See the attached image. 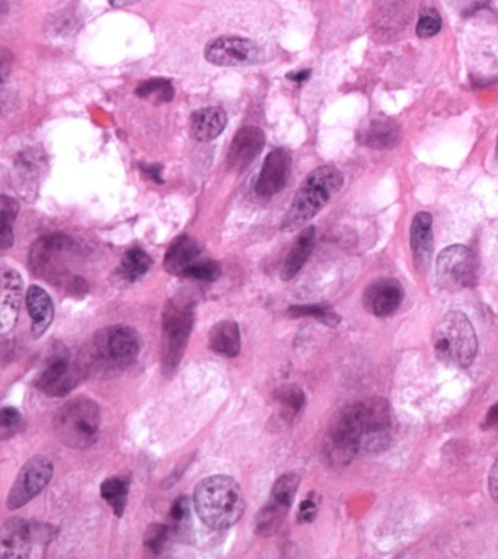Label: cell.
I'll list each match as a JSON object with an SVG mask.
<instances>
[{
  "instance_id": "6da1fadb",
  "label": "cell",
  "mask_w": 498,
  "mask_h": 559,
  "mask_svg": "<svg viewBox=\"0 0 498 559\" xmlns=\"http://www.w3.org/2000/svg\"><path fill=\"white\" fill-rule=\"evenodd\" d=\"M140 352V337L127 325H113L98 330L79 357L85 373L108 378L135 363Z\"/></svg>"
},
{
  "instance_id": "7a4b0ae2",
  "label": "cell",
  "mask_w": 498,
  "mask_h": 559,
  "mask_svg": "<svg viewBox=\"0 0 498 559\" xmlns=\"http://www.w3.org/2000/svg\"><path fill=\"white\" fill-rule=\"evenodd\" d=\"M194 507L206 526L222 531L242 517L245 500L239 483L230 476H208L197 485Z\"/></svg>"
},
{
  "instance_id": "3957f363",
  "label": "cell",
  "mask_w": 498,
  "mask_h": 559,
  "mask_svg": "<svg viewBox=\"0 0 498 559\" xmlns=\"http://www.w3.org/2000/svg\"><path fill=\"white\" fill-rule=\"evenodd\" d=\"M344 184L341 171L331 165L317 168L306 177L283 220V230L295 232L310 222Z\"/></svg>"
},
{
  "instance_id": "277c9868",
  "label": "cell",
  "mask_w": 498,
  "mask_h": 559,
  "mask_svg": "<svg viewBox=\"0 0 498 559\" xmlns=\"http://www.w3.org/2000/svg\"><path fill=\"white\" fill-rule=\"evenodd\" d=\"M433 349L439 361L451 367H468L477 356L478 340L465 313L453 312L439 320L433 334Z\"/></svg>"
},
{
  "instance_id": "5b68a950",
  "label": "cell",
  "mask_w": 498,
  "mask_h": 559,
  "mask_svg": "<svg viewBox=\"0 0 498 559\" xmlns=\"http://www.w3.org/2000/svg\"><path fill=\"white\" fill-rule=\"evenodd\" d=\"M101 412L97 402L80 396L63 405L55 418L56 436L65 446L87 449L98 439Z\"/></svg>"
},
{
  "instance_id": "8992f818",
  "label": "cell",
  "mask_w": 498,
  "mask_h": 559,
  "mask_svg": "<svg viewBox=\"0 0 498 559\" xmlns=\"http://www.w3.org/2000/svg\"><path fill=\"white\" fill-rule=\"evenodd\" d=\"M194 325V305L186 299L168 301L162 315V367L165 373L181 363Z\"/></svg>"
},
{
  "instance_id": "52a82bcc",
  "label": "cell",
  "mask_w": 498,
  "mask_h": 559,
  "mask_svg": "<svg viewBox=\"0 0 498 559\" xmlns=\"http://www.w3.org/2000/svg\"><path fill=\"white\" fill-rule=\"evenodd\" d=\"M361 402L342 408L325 440L327 456L335 466H346L361 452Z\"/></svg>"
},
{
  "instance_id": "ba28073f",
  "label": "cell",
  "mask_w": 498,
  "mask_h": 559,
  "mask_svg": "<svg viewBox=\"0 0 498 559\" xmlns=\"http://www.w3.org/2000/svg\"><path fill=\"white\" fill-rule=\"evenodd\" d=\"M436 274L444 290L459 291L475 286L478 277L477 255L463 245H452L437 257Z\"/></svg>"
},
{
  "instance_id": "9c48e42d",
  "label": "cell",
  "mask_w": 498,
  "mask_h": 559,
  "mask_svg": "<svg viewBox=\"0 0 498 559\" xmlns=\"http://www.w3.org/2000/svg\"><path fill=\"white\" fill-rule=\"evenodd\" d=\"M84 374L86 373L80 360L72 361L67 350H57L48 357L46 366L36 379V386L53 398L66 396L72 392Z\"/></svg>"
},
{
  "instance_id": "30bf717a",
  "label": "cell",
  "mask_w": 498,
  "mask_h": 559,
  "mask_svg": "<svg viewBox=\"0 0 498 559\" xmlns=\"http://www.w3.org/2000/svg\"><path fill=\"white\" fill-rule=\"evenodd\" d=\"M391 443V411L385 400L361 402V452L382 453Z\"/></svg>"
},
{
  "instance_id": "8fae6325",
  "label": "cell",
  "mask_w": 498,
  "mask_h": 559,
  "mask_svg": "<svg viewBox=\"0 0 498 559\" xmlns=\"http://www.w3.org/2000/svg\"><path fill=\"white\" fill-rule=\"evenodd\" d=\"M55 473V466L46 456H34L19 471L11 493L7 495V507L18 510L28 504L47 487Z\"/></svg>"
},
{
  "instance_id": "7c38bea8",
  "label": "cell",
  "mask_w": 498,
  "mask_h": 559,
  "mask_svg": "<svg viewBox=\"0 0 498 559\" xmlns=\"http://www.w3.org/2000/svg\"><path fill=\"white\" fill-rule=\"evenodd\" d=\"M47 534L43 527L29 523L24 519L7 520L0 527V559L31 558L34 546L40 541H46Z\"/></svg>"
},
{
  "instance_id": "4fadbf2b",
  "label": "cell",
  "mask_w": 498,
  "mask_h": 559,
  "mask_svg": "<svg viewBox=\"0 0 498 559\" xmlns=\"http://www.w3.org/2000/svg\"><path fill=\"white\" fill-rule=\"evenodd\" d=\"M208 62L223 67L252 66L262 60L261 48L254 41L240 36H220L206 48Z\"/></svg>"
},
{
  "instance_id": "5bb4252c",
  "label": "cell",
  "mask_w": 498,
  "mask_h": 559,
  "mask_svg": "<svg viewBox=\"0 0 498 559\" xmlns=\"http://www.w3.org/2000/svg\"><path fill=\"white\" fill-rule=\"evenodd\" d=\"M24 281L16 269H0V334H6L18 320Z\"/></svg>"
},
{
  "instance_id": "9a60e30c",
  "label": "cell",
  "mask_w": 498,
  "mask_h": 559,
  "mask_svg": "<svg viewBox=\"0 0 498 559\" xmlns=\"http://www.w3.org/2000/svg\"><path fill=\"white\" fill-rule=\"evenodd\" d=\"M290 171L291 158L288 150L276 149L269 153L255 186L257 194L261 197H273L280 193L281 189L288 186Z\"/></svg>"
},
{
  "instance_id": "2e32d148",
  "label": "cell",
  "mask_w": 498,
  "mask_h": 559,
  "mask_svg": "<svg viewBox=\"0 0 498 559\" xmlns=\"http://www.w3.org/2000/svg\"><path fill=\"white\" fill-rule=\"evenodd\" d=\"M264 143L266 136L261 128L254 126L240 128L230 143L229 152L226 158L229 169L238 174L244 172L252 164V160L259 157Z\"/></svg>"
},
{
  "instance_id": "e0dca14e",
  "label": "cell",
  "mask_w": 498,
  "mask_h": 559,
  "mask_svg": "<svg viewBox=\"0 0 498 559\" xmlns=\"http://www.w3.org/2000/svg\"><path fill=\"white\" fill-rule=\"evenodd\" d=\"M402 299L404 289L400 281L395 279L378 280L364 291V308L368 309L371 315L383 318L397 312Z\"/></svg>"
},
{
  "instance_id": "ac0fdd59",
  "label": "cell",
  "mask_w": 498,
  "mask_h": 559,
  "mask_svg": "<svg viewBox=\"0 0 498 559\" xmlns=\"http://www.w3.org/2000/svg\"><path fill=\"white\" fill-rule=\"evenodd\" d=\"M26 309L33 320L31 335L34 340H38L47 332L55 318V306L50 294L41 287H29V290L26 291Z\"/></svg>"
},
{
  "instance_id": "d6986e66",
  "label": "cell",
  "mask_w": 498,
  "mask_h": 559,
  "mask_svg": "<svg viewBox=\"0 0 498 559\" xmlns=\"http://www.w3.org/2000/svg\"><path fill=\"white\" fill-rule=\"evenodd\" d=\"M412 255L417 267H426L433 254V218L426 211L415 215L412 225Z\"/></svg>"
},
{
  "instance_id": "ffe728a7",
  "label": "cell",
  "mask_w": 498,
  "mask_h": 559,
  "mask_svg": "<svg viewBox=\"0 0 498 559\" xmlns=\"http://www.w3.org/2000/svg\"><path fill=\"white\" fill-rule=\"evenodd\" d=\"M228 123V116L222 108L208 107L198 109L189 120V133L198 142H210L222 135Z\"/></svg>"
},
{
  "instance_id": "44dd1931",
  "label": "cell",
  "mask_w": 498,
  "mask_h": 559,
  "mask_svg": "<svg viewBox=\"0 0 498 559\" xmlns=\"http://www.w3.org/2000/svg\"><path fill=\"white\" fill-rule=\"evenodd\" d=\"M200 245L194 238L182 235L172 242L165 255L164 267L168 273L174 276H184L187 269L193 266L197 257L200 255Z\"/></svg>"
},
{
  "instance_id": "7402d4cb",
  "label": "cell",
  "mask_w": 498,
  "mask_h": 559,
  "mask_svg": "<svg viewBox=\"0 0 498 559\" xmlns=\"http://www.w3.org/2000/svg\"><path fill=\"white\" fill-rule=\"evenodd\" d=\"M364 145L371 149H392L401 142V128L390 118H375L364 130Z\"/></svg>"
},
{
  "instance_id": "603a6c76",
  "label": "cell",
  "mask_w": 498,
  "mask_h": 559,
  "mask_svg": "<svg viewBox=\"0 0 498 559\" xmlns=\"http://www.w3.org/2000/svg\"><path fill=\"white\" fill-rule=\"evenodd\" d=\"M208 347L220 356L237 357L240 350L239 327L230 320L216 323L208 334Z\"/></svg>"
},
{
  "instance_id": "cb8c5ba5",
  "label": "cell",
  "mask_w": 498,
  "mask_h": 559,
  "mask_svg": "<svg viewBox=\"0 0 498 559\" xmlns=\"http://www.w3.org/2000/svg\"><path fill=\"white\" fill-rule=\"evenodd\" d=\"M315 232L317 230L313 226H308L299 235L298 240L289 252L288 259L284 262L283 271H281V279L284 281L293 279L305 266L315 247Z\"/></svg>"
},
{
  "instance_id": "d4e9b609",
  "label": "cell",
  "mask_w": 498,
  "mask_h": 559,
  "mask_svg": "<svg viewBox=\"0 0 498 559\" xmlns=\"http://www.w3.org/2000/svg\"><path fill=\"white\" fill-rule=\"evenodd\" d=\"M128 485L130 483L124 476H113L104 481L101 485V497L118 517L123 516L127 504Z\"/></svg>"
},
{
  "instance_id": "484cf974",
  "label": "cell",
  "mask_w": 498,
  "mask_h": 559,
  "mask_svg": "<svg viewBox=\"0 0 498 559\" xmlns=\"http://www.w3.org/2000/svg\"><path fill=\"white\" fill-rule=\"evenodd\" d=\"M152 267V259L149 255L146 254L138 248H133L130 251L124 254L120 264V274L124 280H127L130 283L142 279Z\"/></svg>"
},
{
  "instance_id": "4316f807",
  "label": "cell",
  "mask_w": 498,
  "mask_h": 559,
  "mask_svg": "<svg viewBox=\"0 0 498 559\" xmlns=\"http://www.w3.org/2000/svg\"><path fill=\"white\" fill-rule=\"evenodd\" d=\"M19 213L18 201L12 197L0 196V249H7L14 245V223Z\"/></svg>"
},
{
  "instance_id": "83f0119b",
  "label": "cell",
  "mask_w": 498,
  "mask_h": 559,
  "mask_svg": "<svg viewBox=\"0 0 498 559\" xmlns=\"http://www.w3.org/2000/svg\"><path fill=\"white\" fill-rule=\"evenodd\" d=\"M299 483H300V480L295 473L280 476L274 483L273 491H271V502L283 505L286 509H290V505L295 502Z\"/></svg>"
},
{
  "instance_id": "f1b7e54d",
  "label": "cell",
  "mask_w": 498,
  "mask_h": 559,
  "mask_svg": "<svg viewBox=\"0 0 498 559\" xmlns=\"http://www.w3.org/2000/svg\"><path fill=\"white\" fill-rule=\"evenodd\" d=\"M276 398L283 408L284 417L295 418L305 407V393L298 386H283L276 392Z\"/></svg>"
},
{
  "instance_id": "f546056e",
  "label": "cell",
  "mask_w": 498,
  "mask_h": 559,
  "mask_svg": "<svg viewBox=\"0 0 498 559\" xmlns=\"http://www.w3.org/2000/svg\"><path fill=\"white\" fill-rule=\"evenodd\" d=\"M174 94L171 80L167 79L146 80L136 89L138 98H155L158 102H169L174 98Z\"/></svg>"
},
{
  "instance_id": "4dcf8cb0",
  "label": "cell",
  "mask_w": 498,
  "mask_h": 559,
  "mask_svg": "<svg viewBox=\"0 0 498 559\" xmlns=\"http://www.w3.org/2000/svg\"><path fill=\"white\" fill-rule=\"evenodd\" d=\"M288 510L289 509H286L283 505L277 504V503L274 502L266 505V507L259 513V517H257V531H259V534H274V532L279 529V526H280L281 522H283Z\"/></svg>"
},
{
  "instance_id": "1f68e13d",
  "label": "cell",
  "mask_w": 498,
  "mask_h": 559,
  "mask_svg": "<svg viewBox=\"0 0 498 559\" xmlns=\"http://www.w3.org/2000/svg\"><path fill=\"white\" fill-rule=\"evenodd\" d=\"M24 427V417L21 412L15 408L6 407L0 410V440L12 439L22 432Z\"/></svg>"
},
{
  "instance_id": "d6a6232c",
  "label": "cell",
  "mask_w": 498,
  "mask_h": 559,
  "mask_svg": "<svg viewBox=\"0 0 498 559\" xmlns=\"http://www.w3.org/2000/svg\"><path fill=\"white\" fill-rule=\"evenodd\" d=\"M220 274H222V269L219 266V262L204 261L194 262L193 266L187 269L182 277L198 280V281H216Z\"/></svg>"
},
{
  "instance_id": "836d02e7",
  "label": "cell",
  "mask_w": 498,
  "mask_h": 559,
  "mask_svg": "<svg viewBox=\"0 0 498 559\" xmlns=\"http://www.w3.org/2000/svg\"><path fill=\"white\" fill-rule=\"evenodd\" d=\"M441 15L437 14V11H434V9H430V11L424 12V14L420 16L415 33H417L420 38H432V36L441 33Z\"/></svg>"
},
{
  "instance_id": "e575fe53",
  "label": "cell",
  "mask_w": 498,
  "mask_h": 559,
  "mask_svg": "<svg viewBox=\"0 0 498 559\" xmlns=\"http://www.w3.org/2000/svg\"><path fill=\"white\" fill-rule=\"evenodd\" d=\"M290 313L293 316H310V318H315V320H324V322L330 323V325H335L340 320L339 316L331 312L330 309L320 305L293 306L290 309Z\"/></svg>"
},
{
  "instance_id": "d590c367",
  "label": "cell",
  "mask_w": 498,
  "mask_h": 559,
  "mask_svg": "<svg viewBox=\"0 0 498 559\" xmlns=\"http://www.w3.org/2000/svg\"><path fill=\"white\" fill-rule=\"evenodd\" d=\"M168 536H169V527L164 524H152L146 532V548L150 549L153 554H159L164 548L165 542L168 541Z\"/></svg>"
},
{
  "instance_id": "8d00e7d4",
  "label": "cell",
  "mask_w": 498,
  "mask_h": 559,
  "mask_svg": "<svg viewBox=\"0 0 498 559\" xmlns=\"http://www.w3.org/2000/svg\"><path fill=\"white\" fill-rule=\"evenodd\" d=\"M189 513V503L186 497H181L175 502V504L172 505L171 510V519L174 520V523L177 526L182 523V522H186L188 519Z\"/></svg>"
},
{
  "instance_id": "74e56055",
  "label": "cell",
  "mask_w": 498,
  "mask_h": 559,
  "mask_svg": "<svg viewBox=\"0 0 498 559\" xmlns=\"http://www.w3.org/2000/svg\"><path fill=\"white\" fill-rule=\"evenodd\" d=\"M317 516V503L313 502L312 498L308 497L303 500L299 509V522L302 523H310Z\"/></svg>"
},
{
  "instance_id": "f35d334b",
  "label": "cell",
  "mask_w": 498,
  "mask_h": 559,
  "mask_svg": "<svg viewBox=\"0 0 498 559\" xmlns=\"http://www.w3.org/2000/svg\"><path fill=\"white\" fill-rule=\"evenodd\" d=\"M12 55L6 48L0 47V87L6 84L7 77L11 75Z\"/></svg>"
},
{
  "instance_id": "ab89813d",
  "label": "cell",
  "mask_w": 498,
  "mask_h": 559,
  "mask_svg": "<svg viewBox=\"0 0 498 559\" xmlns=\"http://www.w3.org/2000/svg\"><path fill=\"white\" fill-rule=\"evenodd\" d=\"M488 490H490L493 500L498 503V458L493 463L492 471L488 475Z\"/></svg>"
},
{
  "instance_id": "60d3db41",
  "label": "cell",
  "mask_w": 498,
  "mask_h": 559,
  "mask_svg": "<svg viewBox=\"0 0 498 559\" xmlns=\"http://www.w3.org/2000/svg\"><path fill=\"white\" fill-rule=\"evenodd\" d=\"M143 174L147 177V178L152 179V181L158 182V184H162V178H160V171H162V168L159 165H142Z\"/></svg>"
},
{
  "instance_id": "b9f144b4",
  "label": "cell",
  "mask_w": 498,
  "mask_h": 559,
  "mask_svg": "<svg viewBox=\"0 0 498 559\" xmlns=\"http://www.w3.org/2000/svg\"><path fill=\"white\" fill-rule=\"evenodd\" d=\"M485 425L487 427H498V402L495 403L492 410L488 411L487 417H485Z\"/></svg>"
},
{
  "instance_id": "7bdbcfd3",
  "label": "cell",
  "mask_w": 498,
  "mask_h": 559,
  "mask_svg": "<svg viewBox=\"0 0 498 559\" xmlns=\"http://www.w3.org/2000/svg\"><path fill=\"white\" fill-rule=\"evenodd\" d=\"M310 70H300V72L290 73V75H288V77L291 80V82H296V84H302V82H305V80L310 77Z\"/></svg>"
},
{
  "instance_id": "ee69618b",
  "label": "cell",
  "mask_w": 498,
  "mask_h": 559,
  "mask_svg": "<svg viewBox=\"0 0 498 559\" xmlns=\"http://www.w3.org/2000/svg\"><path fill=\"white\" fill-rule=\"evenodd\" d=\"M109 2H111V5H114V6L121 7L136 4V2H138V0H109Z\"/></svg>"
},
{
  "instance_id": "f6af8a7d",
  "label": "cell",
  "mask_w": 498,
  "mask_h": 559,
  "mask_svg": "<svg viewBox=\"0 0 498 559\" xmlns=\"http://www.w3.org/2000/svg\"><path fill=\"white\" fill-rule=\"evenodd\" d=\"M497 158H498V142H497Z\"/></svg>"
}]
</instances>
